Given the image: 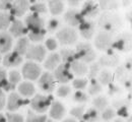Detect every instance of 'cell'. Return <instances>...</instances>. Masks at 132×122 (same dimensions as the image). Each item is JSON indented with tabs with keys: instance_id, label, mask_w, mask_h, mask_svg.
<instances>
[{
	"instance_id": "24",
	"label": "cell",
	"mask_w": 132,
	"mask_h": 122,
	"mask_svg": "<svg viewBox=\"0 0 132 122\" xmlns=\"http://www.w3.org/2000/svg\"><path fill=\"white\" fill-rule=\"evenodd\" d=\"M49 8L52 14H60L64 9V4L62 1H49Z\"/></svg>"
},
{
	"instance_id": "34",
	"label": "cell",
	"mask_w": 132,
	"mask_h": 122,
	"mask_svg": "<svg viewBox=\"0 0 132 122\" xmlns=\"http://www.w3.org/2000/svg\"><path fill=\"white\" fill-rule=\"evenodd\" d=\"M73 99H74V101H76V102H78V103H84V102H86L87 100H88V97H87V95L86 94H84L82 92H76L75 94H74V97H73Z\"/></svg>"
},
{
	"instance_id": "12",
	"label": "cell",
	"mask_w": 132,
	"mask_h": 122,
	"mask_svg": "<svg viewBox=\"0 0 132 122\" xmlns=\"http://www.w3.org/2000/svg\"><path fill=\"white\" fill-rule=\"evenodd\" d=\"M29 9L28 1H15L12 3V7L10 9L11 14L15 17H21Z\"/></svg>"
},
{
	"instance_id": "48",
	"label": "cell",
	"mask_w": 132,
	"mask_h": 122,
	"mask_svg": "<svg viewBox=\"0 0 132 122\" xmlns=\"http://www.w3.org/2000/svg\"><path fill=\"white\" fill-rule=\"evenodd\" d=\"M6 79V71L3 68H0V82Z\"/></svg>"
},
{
	"instance_id": "28",
	"label": "cell",
	"mask_w": 132,
	"mask_h": 122,
	"mask_svg": "<svg viewBox=\"0 0 132 122\" xmlns=\"http://www.w3.org/2000/svg\"><path fill=\"white\" fill-rule=\"evenodd\" d=\"M94 106L96 107L97 110H105L107 105H108V101L105 97H97L94 102H93Z\"/></svg>"
},
{
	"instance_id": "21",
	"label": "cell",
	"mask_w": 132,
	"mask_h": 122,
	"mask_svg": "<svg viewBox=\"0 0 132 122\" xmlns=\"http://www.w3.org/2000/svg\"><path fill=\"white\" fill-rule=\"evenodd\" d=\"M18 91H19V94H21L22 96L31 97L35 94V87H34L33 84L24 82V83H21L18 86Z\"/></svg>"
},
{
	"instance_id": "22",
	"label": "cell",
	"mask_w": 132,
	"mask_h": 122,
	"mask_svg": "<svg viewBox=\"0 0 132 122\" xmlns=\"http://www.w3.org/2000/svg\"><path fill=\"white\" fill-rule=\"evenodd\" d=\"M29 47H30V45H29V39L22 37L21 39L18 40V42L16 43V45H15V51L14 52L17 53L19 56H21V55H23V54L27 53Z\"/></svg>"
},
{
	"instance_id": "41",
	"label": "cell",
	"mask_w": 132,
	"mask_h": 122,
	"mask_svg": "<svg viewBox=\"0 0 132 122\" xmlns=\"http://www.w3.org/2000/svg\"><path fill=\"white\" fill-rule=\"evenodd\" d=\"M0 87H1V88H3L4 91L8 92V91L14 90L15 86H14V85H12V84H11L9 80H6V79H4V80L0 82Z\"/></svg>"
},
{
	"instance_id": "25",
	"label": "cell",
	"mask_w": 132,
	"mask_h": 122,
	"mask_svg": "<svg viewBox=\"0 0 132 122\" xmlns=\"http://www.w3.org/2000/svg\"><path fill=\"white\" fill-rule=\"evenodd\" d=\"M100 63L105 65V66H115L118 63V57L116 55H113V54H108V55L101 58Z\"/></svg>"
},
{
	"instance_id": "15",
	"label": "cell",
	"mask_w": 132,
	"mask_h": 122,
	"mask_svg": "<svg viewBox=\"0 0 132 122\" xmlns=\"http://www.w3.org/2000/svg\"><path fill=\"white\" fill-rule=\"evenodd\" d=\"M98 12H99V8H98L97 4H95L92 1H88V2L84 3L80 14L82 15V18L83 17H90V18H93V17L97 15Z\"/></svg>"
},
{
	"instance_id": "47",
	"label": "cell",
	"mask_w": 132,
	"mask_h": 122,
	"mask_svg": "<svg viewBox=\"0 0 132 122\" xmlns=\"http://www.w3.org/2000/svg\"><path fill=\"white\" fill-rule=\"evenodd\" d=\"M118 114H119L120 116H127V108H126V107L120 108L119 111H118Z\"/></svg>"
},
{
	"instance_id": "2",
	"label": "cell",
	"mask_w": 132,
	"mask_h": 122,
	"mask_svg": "<svg viewBox=\"0 0 132 122\" xmlns=\"http://www.w3.org/2000/svg\"><path fill=\"white\" fill-rule=\"evenodd\" d=\"M57 38L63 45H70L73 44L77 40V34L73 29L64 28L57 33Z\"/></svg>"
},
{
	"instance_id": "32",
	"label": "cell",
	"mask_w": 132,
	"mask_h": 122,
	"mask_svg": "<svg viewBox=\"0 0 132 122\" xmlns=\"http://www.w3.org/2000/svg\"><path fill=\"white\" fill-rule=\"evenodd\" d=\"M115 117V111L111 108H108V109H105L103 114H102V118L105 120V121H109L111 119H113Z\"/></svg>"
},
{
	"instance_id": "17",
	"label": "cell",
	"mask_w": 132,
	"mask_h": 122,
	"mask_svg": "<svg viewBox=\"0 0 132 122\" xmlns=\"http://www.w3.org/2000/svg\"><path fill=\"white\" fill-rule=\"evenodd\" d=\"M22 104H23V101L20 98V96L18 94L12 93V94H10V96L8 98L7 109L10 111H14V110H17Z\"/></svg>"
},
{
	"instance_id": "53",
	"label": "cell",
	"mask_w": 132,
	"mask_h": 122,
	"mask_svg": "<svg viewBox=\"0 0 132 122\" xmlns=\"http://www.w3.org/2000/svg\"><path fill=\"white\" fill-rule=\"evenodd\" d=\"M114 122H123L122 120H120V119H117V120H115Z\"/></svg>"
},
{
	"instance_id": "44",
	"label": "cell",
	"mask_w": 132,
	"mask_h": 122,
	"mask_svg": "<svg viewBox=\"0 0 132 122\" xmlns=\"http://www.w3.org/2000/svg\"><path fill=\"white\" fill-rule=\"evenodd\" d=\"M12 7V2L10 1H1L0 2V9L6 10V9H11Z\"/></svg>"
},
{
	"instance_id": "1",
	"label": "cell",
	"mask_w": 132,
	"mask_h": 122,
	"mask_svg": "<svg viewBox=\"0 0 132 122\" xmlns=\"http://www.w3.org/2000/svg\"><path fill=\"white\" fill-rule=\"evenodd\" d=\"M76 59L83 62H92L96 58V53L88 43H80L76 47Z\"/></svg>"
},
{
	"instance_id": "38",
	"label": "cell",
	"mask_w": 132,
	"mask_h": 122,
	"mask_svg": "<svg viewBox=\"0 0 132 122\" xmlns=\"http://www.w3.org/2000/svg\"><path fill=\"white\" fill-rule=\"evenodd\" d=\"M87 84V80L86 79H83V78H76L73 80V87L77 90H82L85 87Z\"/></svg>"
},
{
	"instance_id": "55",
	"label": "cell",
	"mask_w": 132,
	"mask_h": 122,
	"mask_svg": "<svg viewBox=\"0 0 132 122\" xmlns=\"http://www.w3.org/2000/svg\"><path fill=\"white\" fill-rule=\"evenodd\" d=\"M0 61H1V56H0Z\"/></svg>"
},
{
	"instance_id": "54",
	"label": "cell",
	"mask_w": 132,
	"mask_h": 122,
	"mask_svg": "<svg viewBox=\"0 0 132 122\" xmlns=\"http://www.w3.org/2000/svg\"><path fill=\"white\" fill-rule=\"evenodd\" d=\"M46 122H54V121H53V120H47Z\"/></svg>"
},
{
	"instance_id": "36",
	"label": "cell",
	"mask_w": 132,
	"mask_h": 122,
	"mask_svg": "<svg viewBox=\"0 0 132 122\" xmlns=\"http://www.w3.org/2000/svg\"><path fill=\"white\" fill-rule=\"evenodd\" d=\"M101 90H102L101 86L97 82L94 80L92 83V85L89 86V87H88V93H89V95H97V94H99L100 92H101Z\"/></svg>"
},
{
	"instance_id": "8",
	"label": "cell",
	"mask_w": 132,
	"mask_h": 122,
	"mask_svg": "<svg viewBox=\"0 0 132 122\" xmlns=\"http://www.w3.org/2000/svg\"><path fill=\"white\" fill-rule=\"evenodd\" d=\"M39 86L40 87L47 93H51L54 90V77L49 72H45L42 74V76L39 79Z\"/></svg>"
},
{
	"instance_id": "49",
	"label": "cell",
	"mask_w": 132,
	"mask_h": 122,
	"mask_svg": "<svg viewBox=\"0 0 132 122\" xmlns=\"http://www.w3.org/2000/svg\"><path fill=\"white\" fill-rule=\"evenodd\" d=\"M117 92H120V88L116 87L115 86H111V87H110V94H111V95H114Z\"/></svg>"
},
{
	"instance_id": "16",
	"label": "cell",
	"mask_w": 132,
	"mask_h": 122,
	"mask_svg": "<svg viewBox=\"0 0 132 122\" xmlns=\"http://www.w3.org/2000/svg\"><path fill=\"white\" fill-rule=\"evenodd\" d=\"M79 31H80V34L83 38L85 39H90L93 35H94V32H95V27H94V23L90 22V21H84L79 25Z\"/></svg>"
},
{
	"instance_id": "5",
	"label": "cell",
	"mask_w": 132,
	"mask_h": 122,
	"mask_svg": "<svg viewBox=\"0 0 132 122\" xmlns=\"http://www.w3.org/2000/svg\"><path fill=\"white\" fill-rule=\"evenodd\" d=\"M50 99L47 97H44L42 95H37L33 98V100L31 101V106L35 111L39 112V113H44L45 111H47V109L50 107Z\"/></svg>"
},
{
	"instance_id": "40",
	"label": "cell",
	"mask_w": 132,
	"mask_h": 122,
	"mask_svg": "<svg viewBox=\"0 0 132 122\" xmlns=\"http://www.w3.org/2000/svg\"><path fill=\"white\" fill-rule=\"evenodd\" d=\"M7 122H23V118L19 114H7Z\"/></svg>"
},
{
	"instance_id": "19",
	"label": "cell",
	"mask_w": 132,
	"mask_h": 122,
	"mask_svg": "<svg viewBox=\"0 0 132 122\" xmlns=\"http://www.w3.org/2000/svg\"><path fill=\"white\" fill-rule=\"evenodd\" d=\"M59 62H60V56H59V54L53 53V54H51L49 57L47 58V60L44 63V66L49 70H55L57 68Z\"/></svg>"
},
{
	"instance_id": "20",
	"label": "cell",
	"mask_w": 132,
	"mask_h": 122,
	"mask_svg": "<svg viewBox=\"0 0 132 122\" xmlns=\"http://www.w3.org/2000/svg\"><path fill=\"white\" fill-rule=\"evenodd\" d=\"M70 68H72L73 72L77 75H84L87 72V66L85 63L79 60H75L70 64Z\"/></svg>"
},
{
	"instance_id": "52",
	"label": "cell",
	"mask_w": 132,
	"mask_h": 122,
	"mask_svg": "<svg viewBox=\"0 0 132 122\" xmlns=\"http://www.w3.org/2000/svg\"><path fill=\"white\" fill-rule=\"evenodd\" d=\"M63 122H76L73 118H67V119H65Z\"/></svg>"
},
{
	"instance_id": "39",
	"label": "cell",
	"mask_w": 132,
	"mask_h": 122,
	"mask_svg": "<svg viewBox=\"0 0 132 122\" xmlns=\"http://www.w3.org/2000/svg\"><path fill=\"white\" fill-rule=\"evenodd\" d=\"M68 94H70V87L68 86H61L57 91V95L61 98H64L66 96H68Z\"/></svg>"
},
{
	"instance_id": "51",
	"label": "cell",
	"mask_w": 132,
	"mask_h": 122,
	"mask_svg": "<svg viewBox=\"0 0 132 122\" xmlns=\"http://www.w3.org/2000/svg\"><path fill=\"white\" fill-rule=\"evenodd\" d=\"M0 122H6V119H5L4 115H2V114H0Z\"/></svg>"
},
{
	"instance_id": "13",
	"label": "cell",
	"mask_w": 132,
	"mask_h": 122,
	"mask_svg": "<svg viewBox=\"0 0 132 122\" xmlns=\"http://www.w3.org/2000/svg\"><path fill=\"white\" fill-rule=\"evenodd\" d=\"M65 114V108L60 102H54L50 109V116L54 119H61Z\"/></svg>"
},
{
	"instance_id": "7",
	"label": "cell",
	"mask_w": 132,
	"mask_h": 122,
	"mask_svg": "<svg viewBox=\"0 0 132 122\" xmlns=\"http://www.w3.org/2000/svg\"><path fill=\"white\" fill-rule=\"evenodd\" d=\"M26 25L28 29L33 32V31H39V30H44V20L43 18L39 17V14H30L26 18Z\"/></svg>"
},
{
	"instance_id": "29",
	"label": "cell",
	"mask_w": 132,
	"mask_h": 122,
	"mask_svg": "<svg viewBox=\"0 0 132 122\" xmlns=\"http://www.w3.org/2000/svg\"><path fill=\"white\" fill-rule=\"evenodd\" d=\"M46 31L45 30H39V31H33L30 33V39L33 41V42H41L43 39H44V36H45Z\"/></svg>"
},
{
	"instance_id": "10",
	"label": "cell",
	"mask_w": 132,
	"mask_h": 122,
	"mask_svg": "<svg viewBox=\"0 0 132 122\" xmlns=\"http://www.w3.org/2000/svg\"><path fill=\"white\" fill-rule=\"evenodd\" d=\"M64 19L68 25H70L72 27L79 26L83 21V18L80 14V12H77L75 10H68L64 14Z\"/></svg>"
},
{
	"instance_id": "3",
	"label": "cell",
	"mask_w": 132,
	"mask_h": 122,
	"mask_svg": "<svg viewBox=\"0 0 132 122\" xmlns=\"http://www.w3.org/2000/svg\"><path fill=\"white\" fill-rule=\"evenodd\" d=\"M55 77L61 84H66L70 79H72L73 75L70 72V64L63 63L57 66V68L55 69Z\"/></svg>"
},
{
	"instance_id": "45",
	"label": "cell",
	"mask_w": 132,
	"mask_h": 122,
	"mask_svg": "<svg viewBox=\"0 0 132 122\" xmlns=\"http://www.w3.org/2000/svg\"><path fill=\"white\" fill-rule=\"evenodd\" d=\"M99 71V64H94L92 67H90V73H89V76L90 77H95L96 74L98 73Z\"/></svg>"
},
{
	"instance_id": "26",
	"label": "cell",
	"mask_w": 132,
	"mask_h": 122,
	"mask_svg": "<svg viewBox=\"0 0 132 122\" xmlns=\"http://www.w3.org/2000/svg\"><path fill=\"white\" fill-rule=\"evenodd\" d=\"M83 120L85 122H96L99 118L98 111L95 109H89L85 114H83Z\"/></svg>"
},
{
	"instance_id": "42",
	"label": "cell",
	"mask_w": 132,
	"mask_h": 122,
	"mask_svg": "<svg viewBox=\"0 0 132 122\" xmlns=\"http://www.w3.org/2000/svg\"><path fill=\"white\" fill-rule=\"evenodd\" d=\"M59 26V22L57 19H50L48 23V32H54Z\"/></svg>"
},
{
	"instance_id": "27",
	"label": "cell",
	"mask_w": 132,
	"mask_h": 122,
	"mask_svg": "<svg viewBox=\"0 0 132 122\" xmlns=\"http://www.w3.org/2000/svg\"><path fill=\"white\" fill-rule=\"evenodd\" d=\"M11 17L7 13L0 12V30H5L9 27L10 21H11Z\"/></svg>"
},
{
	"instance_id": "33",
	"label": "cell",
	"mask_w": 132,
	"mask_h": 122,
	"mask_svg": "<svg viewBox=\"0 0 132 122\" xmlns=\"http://www.w3.org/2000/svg\"><path fill=\"white\" fill-rule=\"evenodd\" d=\"M111 73L107 70L103 71L101 74H100V82L103 84V85H108L110 82H111Z\"/></svg>"
},
{
	"instance_id": "30",
	"label": "cell",
	"mask_w": 132,
	"mask_h": 122,
	"mask_svg": "<svg viewBox=\"0 0 132 122\" xmlns=\"http://www.w3.org/2000/svg\"><path fill=\"white\" fill-rule=\"evenodd\" d=\"M46 116H38L36 114H34L32 111L28 112V119L27 122H46Z\"/></svg>"
},
{
	"instance_id": "50",
	"label": "cell",
	"mask_w": 132,
	"mask_h": 122,
	"mask_svg": "<svg viewBox=\"0 0 132 122\" xmlns=\"http://www.w3.org/2000/svg\"><path fill=\"white\" fill-rule=\"evenodd\" d=\"M77 4H79V1H69V5L75 6V5H77Z\"/></svg>"
},
{
	"instance_id": "23",
	"label": "cell",
	"mask_w": 132,
	"mask_h": 122,
	"mask_svg": "<svg viewBox=\"0 0 132 122\" xmlns=\"http://www.w3.org/2000/svg\"><path fill=\"white\" fill-rule=\"evenodd\" d=\"M61 57H62V60L67 63V64H71L73 61L77 60L76 59V54L74 50H71V49H62L61 50Z\"/></svg>"
},
{
	"instance_id": "11",
	"label": "cell",
	"mask_w": 132,
	"mask_h": 122,
	"mask_svg": "<svg viewBox=\"0 0 132 122\" xmlns=\"http://www.w3.org/2000/svg\"><path fill=\"white\" fill-rule=\"evenodd\" d=\"M21 61H22L21 56H19L15 52L8 53L3 58V64L6 67H14V66H17V65H19L21 63Z\"/></svg>"
},
{
	"instance_id": "14",
	"label": "cell",
	"mask_w": 132,
	"mask_h": 122,
	"mask_svg": "<svg viewBox=\"0 0 132 122\" xmlns=\"http://www.w3.org/2000/svg\"><path fill=\"white\" fill-rule=\"evenodd\" d=\"M12 46V38L7 33H0V52L6 53Z\"/></svg>"
},
{
	"instance_id": "46",
	"label": "cell",
	"mask_w": 132,
	"mask_h": 122,
	"mask_svg": "<svg viewBox=\"0 0 132 122\" xmlns=\"http://www.w3.org/2000/svg\"><path fill=\"white\" fill-rule=\"evenodd\" d=\"M4 105H5V96H4L3 92L0 90V110L4 107Z\"/></svg>"
},
{
	"instance_id": "9",
	"label": "cell",
	"mask_w": 132,
	"mask_h": 122,
	"mask_svg": "<svg viewBox=\"0 0 132 122\" xmlns=\"http://www.w3.org/2000/svg\"><path fill=\"white\" fill-rule=\"evenodd\" d=\"M96 47L100 50H107L112 46V39L111 36L107 33H100L95 40Z\"/></svg>"
},
{
	"instance_id": "37",
	"label": "cell",
	"mask_w": 132,
	"mask_h": 122,
	"mask_svg": "<svg viewBox=\"0 0 132 122\" xmlns=\"http://www.w3.org/2000/svg\"><path fill=\"white\" fill-rule=\"evenodd\" d=\"M19 80H20V74L17 72L16 70H12V71L9 73V82H10L12 85L15 86Z\"/></svg>"
},
{
	"instance_id": "43",
	"label": "cell",
	"mask_w": 132,
	"mask_h": 122,
	"mask_svg": "<svg viewBox=\"0 0 132 122\" xmlns=\"http://www.w3.org/2000/svg\"><path fill=\"white\" fill-rule=\"evenodd\" d=\"M46 47L51 50V51H53V50H55L56 48H57V42L54 40V39H48L47 41H46Z\"/></svg>"
},
{
	"instance_id": "18",
	"label": "cell",
	"mask_w": 132,
	"mask_h": 122,
	"mask_svg": "<svg viewBox=\"0 0 132 122\" xmlns=\"http://www.w3.org/2000/svg\"><path fill=\"white\" fill-rule=\"evenodd\" d=\"M10 33L13 37H20L27 33V29L23 27L22 22L20 20H14L10 26Z\"/></svg>"
},
{
	"instance_id": "4",
	"label": "cell",
	"mask_w": 132,
	"mask_h": 122,
	"mask_svg": "<svg viewBox=\"0 0 132 122\" xmlns=\"http://www.w3.org/2000/svg\"><path fill=\"white\" fill-rule=\"evenodd\" d=\"M41 74V67L35 62H27L22 67V75L27 79L35 80Z\"/></svg>"
},
{
	"instance_id": "35",
	"label": "cell",
	"mask_w": 132,
	"mask_h": 122,
	"mask_svg": "<svg viewBox=\"0 0 132 122\" xmlns=\"http://www.w3.org/2000/svg\"><path fill=\"white\" fill-rule=\"evenodd\" d=\"M83 113H84V108H83V106H81V107H75V108H73V109L70 111V114H71L73 117H75V118H82Z\"/></svg>"
},
{
	"instance_id": "31",
	"label": "cell",
	"mask_w": 132,
	"mask_h": 122,
	"mask_svg": "<svg viewBox=\"0 0 132 122\" xmlns=\"http://www.w3.org/2000/svg\"><path fill=\"white\" fill-rule=\"evenodd\" d=\"M31 10L33 11L34 13L36 14H39V13H45L47 11V7L44 3L42 2H39V3H36L34 4L33 6L31 7Z\"/></svg>"
},
{
	"instance_id": "6",
	"label": "cell",
	"mask_w": 132,
	"mask_h": 122,
	"mask_svg": "<svg viewBox=\"0 0 132 122\" xmlns=\"http://www.w3.org/2000/svg\"><path fill=\"white\" fill-rule=\"evenodd\" d=\"M46 55V50L42 45H35L30 46L28 51L26 53V56L28 59L35 60V61H43Z\"/></svg>"
}]
</instances>
